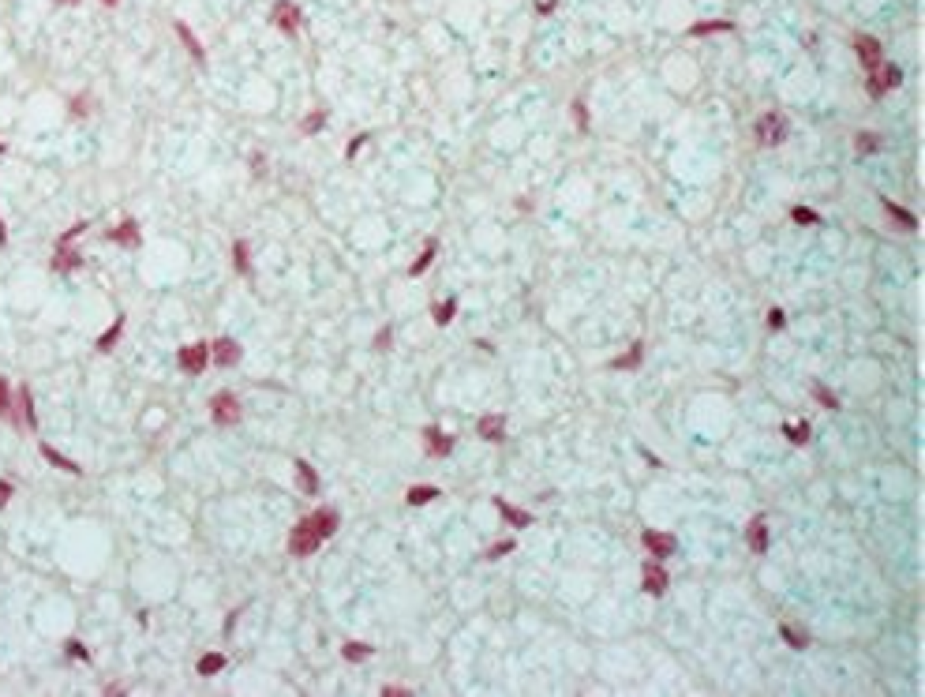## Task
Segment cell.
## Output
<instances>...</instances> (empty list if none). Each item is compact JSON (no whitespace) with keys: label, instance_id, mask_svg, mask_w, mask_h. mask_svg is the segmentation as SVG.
<instances>
[{"label":"cell","instance_id":"obj_1","mask_svg":"<svg viewBox=\"0 0 925 697\" xmlns=\"http://www.w3.org/2000/svg\"><path fill=\"white\" fill-rule=\"evenodd\" d=\"M319 544H322V536L315 533V529H311V521H308V518H303L300 525H296L292 533H289V552H292L296 558L315 555V552H319Z\"/></svg>","mask_w":925,"mask_h":697},{"label":"cell","instance_id":"obj_2","mask_svg":"<svg viewBox=\"0 0 925 697\" xmlns=\"http://www.w3.org/2000/svg\"><path fill=\"white\" fill-rule=\"evenodd\" d=\"M783 135H787V121H783V113H764L761 121H757V139H761L764 146L783 143Z\"/></svg>","mask_w":925,"mask_h":697},{"label":"cell","instance_id":"obj_3","mask_svg":"<svg viewBox=\"0 0 925 697\" xmlns=\"http://www.w3.org/2000/svg\"><path fill=\"white\" fill-rule=\"evenodd\" d=\"M210 416H214V424H221V427L236 424L240 420V401L233 398V394H218V398L210 401Z\"/></svg>","mask_w":925,"mask_h":697},{"label":"cell","instance_id":"obj_4","mask_svg":"<svg viewBox=\"0 0 925 697\" xmlns=\"http://www.w3.org/2000/svg\"><path fill=\"white\" fill-rule=\"evenodd\" d=\"M206 360H210V345H184L180 348V368L188 375H202Z\"/></svg>","mask_w":925,"mask_h":697},{"label":"cell","instance_id":"obj_5","mask_svg":"<svg viewBox=\"0 0 925 697\" xmlns=\"http://www.w3.org/2000/svg\"><path fill=\"white\" fill-rule=\"evenodd\" d=\"M667 570H663L660 563H644V574H641V589L644 592H652V596H663L667 592Z\"/></svg>","mask_w":925,"mask_h":697},{"label":"cell","instance_id":"obj_6","mask_svg":"<svg viewBox=\"0 0 925 697\" xmlns=\"http://www.w3.org/2000/svg\"><path fill=\"white\" fill-rule=\"evenodd\" d=\"M274 23L281 26L285 34H296V30H300V8L289 4V0H277V4H274Z\"/></svg>","mask_w":925,"mask_h":697},{"label":"cell","instance_id":"obj_7","mask_svg":"<svg viewBox=\"0 0 925 697\" xmlns=\"http://www.w3.org/2000/svg\"><path fill=\"white\" fill-rule=\"evenodd\" d=\"M899 82H903V71L895 68V64H888V68H876V76L869 79V94L881 98L888 87H899Z\"/></svg>","mask_w":925,"mask_h":697},{"label":"cell","instance_id":"obj_8","mask_svg":"<svg viewBox=\"0 0 925 697\" xmlns=\"http://www.w3.org/2000/svg\"><path fill=\"white\" fill-rule=\"evenodd\" d=\"M854 49H858V57H862V64H865L869 71L881 68V42H876V38H869V34H858V38H854Z\"/></svg>","mask_w":925,"mask_h":697},{"label":"cell","instance_id":"obj_9","mask_svg":"<svg viewBox=\"0 0 925 697\" xmlns=\"http://www.w3.org/2000/svg\"><path fill=\"white\" fill-rule=\"evenodd\" d=\"M308 521H311V529L322 536V540H330L337 533V510H330V506H322L315 513H308Z\"/></svg>","mask_w":925,"mask_h":697},{"label":"cell","instance_id":"obj_10","mask_svg":"<svg viewBox=\"0 0 925 697\" xmlns=\"http://www.w3.org/2000/svg\"><path fill=\"white\" fill-rule=\"evenodd\" d=\"M641 540H644V547H649V555H655V558H667V555H674V547H678V540L671 533H644Z\"/></svg>","mask_w":925,"mask_h":697},{"label":"cell","instance_id":"obj_11","mask_svg":"<svg viewBox=\"0 0 925 697\" xmlns=\"http://www.w3.org/2000/svg\"><path fill=\"white\" fill-rule=\"evenodd\" d=\"M210 356H214L218 368H233V364L240 360V345L233 342V337H221V342H214V348H210Z\"/></svg>","mask_w":925,"mask_h":697},{"label":"cell","instance_id":"obj_12","mask_svg":"<svg viewBox=\"0 0 925 697\" xmlns=\"http://www.w3.org/2000/svg\"><path fill=\"white\" fill-rule=\"evenodd\" d=\"M479 439H487V443H498L502 439V431H506V416L502 412H487V416H479Z\"/></svg>","mask_w":925,"mask_h":697},{"label":"cell","instance_id":"obj_13","mask_svg":"<svg viewBox=\"0 0 925 697\" xmlns=\"http://www.w3.org/2000/svg\"><path fill=\"white\" fill-rule=\"evenodd\" d=\"M495 510L502 513V518L510 521L513 529H529V525H532V513H529V510H517L513 502H506V499H495Z\"/></svg>","mask_w":925,"mask_h":697},{"label":"cell","instance_id":"obj_14","mask_svg":"<svg viewBox=\"0 0 925 697\" xmlns=\"http://www.w3.org/2000/svg\"><path fill=\"white\" fill-rule=\"evenodd\" d=\"M423 443H428V454H439V457H446L453 450V439L446 435V431H439V427L423 431Z\"/></svg>","mask_w":925,"mask_h":697},{"label":"cell","instance_id":"obj_15","mask_svg":"<svg viewBox=\"0 0 925 697\" xmlns=\"http://www.w3.org/2000/svg\"><path fill=\"white\" fill-rule=\"evenodd\" d=\"M177 38L184 42V49H188V53H191V57H195L199 64H206V49H202V45H199V38L191 34V26H188V23H180V19H177Z\"/></svg>","mask_w":925,"mask_h":697},{"label":"cell","instance_id":"obj_16","mask_svg":"<svg viewBox=\"0 0 925 697\" xmlns=\"http://www.w3.org/2000/svg\"><path fill=\"white\" fill-rule=\"evenodd\" d=\"M42 454H45V461H49V465H53V469H60V473H71V476H79V473H82V469H79V465H76V461H71V457H64L60 450H53V446H49V443H42Z\"/></svg>","mask_w":925,"mask_h":697},{"label":"cell","instance_id":"obj_17","mask_svg":"<svg viewBox=\"0 0 925 697\" xmlns=\"http://www.w3.org/2000/svg\"><path fill=\"white\" fill-rule=\"evenodd\" d=\"M296 480H300V491L303 495H319V476H315V469H311L308 461H296Z\"/></svg>","mask_w":925,"mask_h":697},{"label":"cell","instance_id":"obj_18","mask_svg":"<svg viewBox=\"0 0 925 697\" xmlns=\"http://www.w3.org/2000/svg\"><path fill=\"white\" fill-rule=\"evenodd\" d=\"M749 547H753L757 555L768 552V521L764 518H753V525H749Z\"/></svg>","mask_w":925,"mask_h":697},{"label":"cell","instance_id":"obj_19","mask_svg":"<svg viewBox=\"0 0 925 697\" xmlns=\"http://www.w3.org/2000/svg\"><path fill=\"white\" fill-rule=\"evenodd\" d=\"M730 30H734V23H727V19H705V23L689 26L693 38H705V34H730Z\"/></svg>","mask_w":925,"mask_h":697},{"label":"cell","instance_id":"obj_20","mask_svg":"<svg viewBox=\"0 0 925 697\" xmlns=\"http://www.w3.org/2000/svg\"><path fill=\"white\" fill-rule=\"evenodd\" d=\"M641 356H644V342H633V345H630V353L618 356V360L610 364V368H615V371H633L637 364H641Z\"/></svg>","mask_w":925,"mask_h":697},{"label":"cell","instance_id":"obj_21","mask_svg":"<svg viewBox=\"0 0 925 697\" xmlns=\"http://www.w3.org/2000/svg\"><path fill=\"white\" fill-rule=\"evenodd\" d=\"M439 488H434V484H416V488H409V495H405V499H409V506H423V502H431V499H439Z\"/></svg>","mask_w":925,"mask_h":697},{"label":"cell","instance_id":"obj_22","mask_svg":"<svg viewBox=\"0 0 925 697\" xmlns=\"http://www.w3.org/2000/svg\"><path fill=\"white\" fill-rule=\"evenodd\" d=\"M109 240H113V244H124V247H135V244H139V225H135V222H124L120 229H113V233H109Z\"/></svg>","mask_w":925,"mask_h":697},{"label":"cell","instance_id":"obj_23","mask_svg":"<svg viewBox=\"0 0 925 697\" xmlns=\"http://www.w3.org/2000/svg\"><path fill=\"white\" fill-rule=\"evenodd\" d=\"M341 656L353 660V664H364V660H371V656H375V649H371V645H364V641H349V645L341 649Z\"/></svg>","mask_w":925,"mask_h":697},{"label":"cell","instance_id":"obj_24","mask_svg":"<svg viewBox=\"0 0 925 697\" xmlns=\"http://www.w3.org/2000/svg\"><path fill=\"white\" fill-rule=\"evenodd\" d=\"M884 214H888V218H895V222H899L903 229H918V218H914L910 210H903V206L888 203V199H884Z\"/></svg>","mask_w":925,"mask_h":697},{"label":"cell","instance_id":"obj_25","mask_svg":"<svg viewBox=\"0 0 925 697\" xmlns=\"http://www.w3.org/2000/svg\"><path fill=\"white\" fill-rule=\"evenodd\" d=\"M434 252H439V244H434V240H428V244H423V252H420V259H416V263H412V267H409V274H412V278H420V274H423V270H428V267H431V259H434Z\"/></svg>","mask_w":925,"mask_h":697},{"label":"cell","instance_id":"obj_26","mask_svg":"<svg viewBox=\"0 0 925 697\" xmlns=\"http://www.w3.org/2000/svg\"><path fill=\"white\" fill-rule=\"evenodd\" d=\"M221 667H225V656H221V653H206V656L199 660V675L202 678H214Z\"/></svg>","mask_w":925,"mask_h":697},{"label":"cell","instance_id":"obj_27","mask_svg":"<svg viewBox=\"0 0 925 697\" xmlns=\"http://www.w3.org/2000/svg\"><path fill=\"white\" fill-rule=\"evenodd\" d=\"M120 334H124V315H120V319H116V323H113V326H109V330H105V334H101V337H98V353H109V348H113V345H116V337H120Z\"/></svg>","mask_w":925,"mask_h":697},{"label":"cell","instance_id":"obj_28","mask_svg":"<svg viewBox=\"0 0 925 697\" xmlns=\"http://www.w3.org/2000/svg\"><path fill=\"white\" fill-rule=\"evenodd\" d=\"M453 311H457V297H450V300H442V304H434V308H431V315H434V323H439V326H446L450 319H453Z\"/></svg>","mask_w":925,"mask_h":697},{"label":"cell","instance_id":"obj_29","mask_svg":"<svg viewBox=\"0 0 925 697\" xmlns=\"http://www.w3.org/2000/svg\"><path fill=\"white\" fill-rule=\"evenodd\" d=\"M783 435H787L794 446H802V443H809V424L806 420H798V424H783Z\"/></svg>","mask_w":925,"mask_h":697},{"label":"cell","instance_id":"obj_30","mask_svg":"<svg viewBox=\"0 0 925 697\" xmlns=\"http://www.w3.org/2000/svg\"><path fill=\"white\" fill-rule=\"evenodd\" d=\"M19 405H23L26 427H38V416H34V401H30V387H19Z\"/></svg>","mask_w":925,"mask_h":697},{"label":"cell","instance_id":"obj_31","mask_svg":"<svg viewBox=\"0 0 925 697\" xmlns=\"http://www.w3.org/2000/svg\"><path fill=\"white\" fill-rule=\"evenodd\" d=\"M79 263H82V259H79L76 252H68V247H57V259H53V267H57V270H76Z\"/></svg>","mask_w":925,"mask_h":697},{"label":"cell","instance_id":"obj_32","mask_svg":"<svg viewBox=\"0 0 925 697\" xmlns=\"http://www.w3.org/2000/svg\"><path fill=\"white\" fill-rule=\"evenodd\" d=\"M854 150H858V154H873V150H881V135L862 132V135L854 139Z\"/></svg>","mask_w":925,"mask_h":697},{"label":"cell","instance_id":"obj_33","mask_svg":"<svg viewBox=\"0 0 925 697\" xmlns=\"http://www.w3.org/2000/svg\"><path fill=\"white\" fill-rule=\"evenodd\" d=\"M233 259H236V270L240 274H252V255H247V244L244 240L233 244Z\"/></svg>","mask_w":925,"mask_h":697},{"label":"cell","instance_id":"obj_34","mask_svg":"<svg viewBox=\"0 0 925 697\" xmlns=\"http://www.w3.org/2000/svg\"><path fill=\"white\" fill-rule=\"evenodd\" d=\"M779 634H783V641H787L791 649H806V641H809L806 634H802V630H794L791 622H783V626H779Z\"/></svg>","mask_w":925,"mask_h":697},{"label":"cell","instance_id":"obj_35","mask_svg":"<svg viewBox=\"0 0 925 697\" xmlns=\"http://www.w3.org/2000/svg\"><path fill=\"white\" fill-rule=\"evenodd\" d=\"M791 218H794L798 225H820V214H817V210H809V206H794V210H791Z\"/></svg>","mask_w":925,"mask_h":697},{"label":"cell","instance_id":"obj_36","mask_svg":"<svg viewBox=\"0 0 925 697\" xmlns=\"http://www.w3.org/2000/svg\"><path fill=\"white\" fill-rule=\"evenodd\" d=\"M322 124H326V113H322V109H315V113L303 116V124H300V127H303V135H315Z\"/></svg>","mask_w":925,"mask_h":697},{"label":"cell","instance_id":"obj_37","mask_svg":"<svg viewBox=\"0 0 925 697\" xmlns=\"http://www.w3.org/2000/svg\"><path fill=\"white\" fill-rule=\"evenodd\" d=\"M12 390H8V379H0V416H12Z\"/></svg>","mask_w":925,"mask_h":697},{"label":"cell","instance_id":"obj_38","mask_svg":"<svg viewBox=\"0 0 925 697\" xmlns=\"http://www.w3.org/2000/svg\"><path fill=\"white\" fill-rule=\"evenodd\" d=\"M573 124H577L581 132H588V109H585V102H573Z\"/></svg>","mask_w":925,"mask_h":697},{"label":"cell","instance_id":"obj_39","mask_svg":"<svg viewBox=\"0 0 925 697\" xmlns=\"http://www.w3.org/2000/svg\"><path fill=\"white\" fill-rule=\"evenodd\" d=\"M813 394H817V401H820L825 409H839V401H836V394H831V390H825V387H813Z\"/></svg>","mask_w":925,"mask_h":697},{"label":"cell","instance_id":"obj_40","mask_svg":"<svg viewBox=\"0 0 925 697\" xmlns=\"http://www.w3.org/2000/svg\"><path fill=\"white\" fill-rule=\"evenodd\" d=\"M82 233H87V222H79V225H71V229H68V233H64V236H60V247H64V244H71V240H76V236H82Z\"/></svg>","mask_w":925,"mask_h":697},{"label":"cell","instance_id":"obj_41","mask_svg":"<svg viewBox=\"0 0 925 697\" xmlns=\"http://www.w3.org/2000/svg\"><path fill=\"white\" fill-rule=\"evenodd\" d=\"M506 552H513V540H502V544H495L491 552H487V558H502Z\"/></svg>","mask_w":925,"mask_h":697},{"label":"cell","instance_id":"obj_42","mask_svg":"<svg viewBox=\"0 0 925 697\" xmlns=\"http://www.w3.org/2000/svg\"><path fill=\"white\" fill-rule=\"evenodd\" d=\"M783 323H787V319H783V311H779V308L768 311V326H772V330H783Z\"/></svg>","mask_w":925,"mask_h":697},{"label":"cell","instance_id":"obj_43","mask_svg":"<svg viewBox=\"0 0 925 697\" xmlns=\"http://www.w3.org/2000/svg\"><path fill=\"white\" fill-rule=\"evenodd\" d=\"M68 653L76 656V660H90V653L82 649V641H68Z\"/></svg>","mask_w":925,"mask_h":697},{"label":"cell","instance_id":"obj_44","mask_svg":"<svg viewBox=\"0 0 925 697\" xmlns=\"http://www.w3.org/2000/svg\"><path fill=\"white\" fill-rule=\"evenodd\" d=\"M390 337H394V334H390V326H386V330H382V334H378V337H375V345H378V348H390Z\"/></svg>","mask_w":925,"mask_h":697},{"label":"cell","instance_id":"obj_45","mask_svg":"<svg viewBox=\"0 0 925 697\" xmlns=\"http://www.w3.org/2000/svg\"><path fill=\"white\" fill-rule=\"evenodd\" d=\"M87 109H90V105H87V98H76V102H71V113H76V116H82Z\"/></svg>","mask_w":925,"mask_h":697},{"label":"cell","instance_id":"obj_46","mask_svg":"<svg viewBox=\"0 0 925 697\" xmlns=\"http://www.w3.org/2000/svg\"><path fill=\"white\" fill-rule=\"evenodd\" d=\"M364 143H367V135H356V139H353V146H349V150H345V158H353V154H356V150H360V146H364Z\"/></svg>","mask_w":925,"mask_h":697},{"label":"cell","instance_id":"obj_47","mask_svg":"<svg viewBox=\"0 0 925 697\" xmlns=\"http://www.w3.org/2000/svg\"><path fill=\"white\" fill-rule=\"evenodd\" d=\"M8 499H12V484H8V480H0V506H4Z\"/></svg>","mask_w":925,"mask_h":697},{"label":"cell","instance_id":"obj_48","mask_svg":"<svg viewBox=\"0 0 925 697\" xmlns=\"http://www.w3.org/2000/svg\"><path fill=\"white\" fill-rule=\"evenodd\" d=\"M382 697H409V690H401V686H386Z\"/></svg>","mask_w":925,"mask_h":697},{"label":"cell","instance_id":"obj_49","mask_svg":"<svg viewBox=\"0 0 925 697\" xmlns=\"http://www.w3.org/2000/svg\"><path fill=\"white\" fill-rule=\"evenodd\" d=\"M8 244V233H4V222H0V247Z\"/></svg>","mask_w":925,"mask_h":697},{"label":"cell","instance_id":"obj_50","mask_svg":"<svg viewBox=\"0 0 925 697\" xmlns=\"http://www.w3.org/2000/svg\"><path fill=\"white\" fill-rule=\"evenodd\" d=\"M57 4H82V0H57Z\"/></svg>","mask_w":925,"mask_h":697},{"label":"cell","instance_id":"obj_51","mask_svg":"<svg viewBox=\"0 0 925 697\" xmlns=\"http://www.w3.org/2000/svg\"><path fill=\"white\" fill-rule=\"evenodd\" d=\"M101 4H109V8H116V4H120V0H101Z\"/></svg>","mask_w":925,"mask_h":697}]
</instances>
